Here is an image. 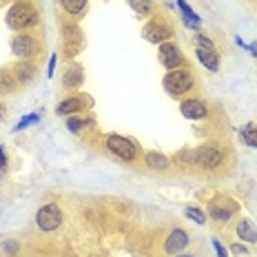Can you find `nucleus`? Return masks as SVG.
<instances>
[{"mask_svg":"<svg viewBox=\"0 0 257 257\" xmlns=\"http://www.w3.org/2000/svg\"><path fill=\"white\" fill-rule=\"evenodd\" d=\"M62 40H64V51L69 56H76V53L82 49V31L76 23H67L62 27Z\"/></svg>","mask_w":257,"mask_h":257,"instance_id":"nucleus-8","label":"nucleus"},{"mask_svg":"<svg viewBox=\"0 0 257 257\" xmlns=\"http://www.w3.org/2000/svg\"><path fill=\"white\" fill-rule=\"evenodd\" d=\"M128 7L136 12V16H140V18H147V16L153 14L155 3H153V0H128Z\"/></svg>","mask_w":257,"mask_h":257,"instance_id":"nucleus-21","label":"nucleus"},{"mask_svg":"<svg viewBox=\"0 0 257 257\" xmlns=\"http://www.w3.org/2000/svg\"><path fill=\"white\" fill-rule=\"evenodd\" d=\"M36 224H38V228L45 233L56 231V228L62 224V208L58 204H53V202L51 204H45L38 213H36Z\"/></svg>","mask_w":257,"mask_h":257,"instance_id":"nucleus-5","label":"nucleus"},{"mask_svg":"<svg viewBox=\"0 0 257 257\" xmlns=\"http://www.w3.org/2000/svg\"><path fill=\"white\" fill-rule=\"evenodd\" d=\"M180 111H182V115L189 117V120H204V117L208 115V106H206V102H202V100H197V98L182 100Z\"/></svg>","mask_w":257,"mask_h":257,"instance_id":"nucleus-11","label":"nucleus"},{"mask_svg":"<svg viewBox=\"0 0 257 257\" xmlns=\"http://www.w3.org/2000/svg\"><path fill=\"white\" fill-rule=\"evenodd\" d=\"M82 82H84V71L80 64H73V67H69L64 71V76H62L64 89H78V87H82Z\"/></svg>","mask_w":257,"mask_h":257,"instance_id":"nucleus-14","label":"nucleus"},{"mask_svg":"<svg viewBox=\"0 0 257 257\" xmlns=\"http://www.w3.org/2000/svg\"><path fill=\"white\" fill-rule=\"evenodd\" d=\"M160 62H162L169 71H173V69H180L182 64H184V56H182V51L178 49V45H173V42L169 40V42L160 45Z\"/></svg>","mask_w":257,"mask_h":257,"instance_id":"nucleus-9","label":"nucleus"},{"mask_svg":"<svg viewBox=\"0 0 257 257\" xmlns=\"http://www.w3.org/2000/svg\"><path fill=\"white\" fill-rule=\"evenodd\" d=\"M233 213H235L233 204L222 206V202H213V204L208 206V215H211L213 219H215V222H219V224H226L228 219L233 217Z\"/></svg>","mask_w":257,"mask_h":257,"instance_id":"nucleus-15","label":"nucleus"},{"mask_svg":"<svg viewBox=\"0 0 257 257\" xmlns=\"http://www.w3.org/2000/svg\"><path fill=\"white\" fill-rule=\"evenodd\" d=\"M222 162H224V149L217 147V144H202V147H197L193 151V164L197 169L213 171Z\"/></svg>","mask_w":257,"mask_h":257,"instance_id":"nucleus-3","label":"nucleus"},{"mask_svg":"<svg viewBox=\"0 0 257 257\" xmlns=\"http://www.w3.org/2000/svg\"><path fill=\"white\" fill-rule=\"evenodd\" d=\"M93 126V117H80V115H69L67 117V128L73 133L82 131V128Z\"/></svg>","mask_w":257,"mask_h":257,"instance_id":"nucleus-22","label":"nucleus"},{"mask_svg":"<svg viewBox=\"0 0 257 257\" xmlns=\"http://www.w3.org/2000/svg\"><path fill=\"white\" fill-rule=\"evenodd\" d=\"M189 242H191V237L184 228H173L169 233L167 242H164V250H167V255H180L189 246Z\"/></svg>","mask_w":257,"mask_h":257,"instance_id":"nucleus-10","label":"nucleus"},{"mask_svg":"<svg viewBox=\"0 0 257 257\" xmlns=\"http://www.w3.org/2000/svg\"><path fill=\"white\" fill-rule=\"evenodd\" d=\"M242 142L246 144V147L257 149V126L255 124H246L242 128Z\"/></svg>","mask_w":257,"mask_h":257,"instance_id":"nucleus-24","label":"nucleus"},{"mask_svg":"<svg viewBox=\"0 0 257 257\" xmlns=\"http://www.w3.org/2000/svg\"><path fill=\"white\" fill-rule=\"evenodd\" d=\"M56 62H58V56L53 53V56L49 58V67H47V73H49V78L53 76V69H56Z\"/></svg>","mask_w":257,"mask_h":257,"instance_id":"nucleus-31","label":"nucleus"},{"mask_svg":"<svg viewBox=\"0 0 257 257\" xmlns=\"http://www.w3.org/2000/svg\"><path fill=\"white\" fill-rule=\"evenodd\" d=\"M5 167H7V153H5V147L0 144V173L5 171Z\"/></svg>","mask_w":257,"mask_h":257,"instance_id":"nucleus-30","label":"nucleus"},{"mask_svg":"<svg viewBox=\"0 0 257 257\" xmlns=\"http://www.w3.org/2000/svg\"><path fill=\"white\" fill-rule=\"evenodd\" d=\"M20 84L16 82L14 78V71H9V69H0V93H12L16 91Z\"/></svg>","mask_w":257,"mask_h":257,"instance_id":"nucleus-20","label":"nucleus"},{"mask_svg":"<svg viewBox=\"0 0 257 257\" xmlns=\"http://www.w3.org/2000/svg\"><path fill=\"white\" fill-rule=\"evenodd\" d=\"M40 120V115L38 113H34V115H29V117H23V120L16 124V131H23V128H27L29 124H36V122Z\"/></svg>","mask_w":257,"mask_h":257,"instance_id":"nucleus-27","label":"nucleus"},{"mask_svg":"<svg viewBox=\"0 0 257 257\" xmlns=\"http://www.w3.org/2000/svg\"><path fill=\"white\" fill-rule=\"evenodd\" d=\"M89 104V100L80 98V95H71V98H64L58 104V115H78L80 111H84V106Z\"/></svg>","mask_w":257,"mask_h":257,"instance_id":"nucleus-13","label":"nucleus"},{"mask_svg":"<svg viewBox=\"0 0 257 257\" xmlns=\"http://www.w3.org/2000/svg\"><path fill=\"white\" fill-rule=\"evenodd\" d=\"M175 257H195V255H182V253H180V255H175Z\"/></svg>","mask_w":257,"mask_h":257,"instance_id":"nucleus-34","label":"nucleus"},{"mask_svg":"<svg viewBox=\"0 0 257 257\" xmlns=\"http://www.w3.org/2000/svg\"><path fill=\"white\" fill-rule=\"evenodd\" d=\"M40 51V45H38V38L31 34H18L14 36L12 40V53L16 58H20V60H29V58H34L36 53Z\"/></svg>","mask_w":257,"mask_h":257,"instance_id":"nucleus-6","label":"nucleus"},{"mask_svg":"<svg viewBox=\"0 0 257 257\" xmlns=\"http://www.w3.org/2000/svg\"><path fill=\"white\" fill-rule=\"evenodd\" d=\"M60 7L69 16H80L87 7V0H60Z\"/></svg>","mask_w":257,"mask_h":257,"instance_id":"nucleus-23","label":"nucleus"},{"mask_svg":"<svg viewBox=\"0 0 257 257\" xmlns=\"http://www.w3.org/2000/svg\"><path fill=\"white\" fill-rule=\"evenodd\" d=\"M14 71V78H16V82L18 84H29L31 80L36 78V73H38V69H36V64L31 62V60H20L16 67L12 69Z\"/></svg>","mask_w":257,"mask_h":257,"instance_id":"nucleus-12","label":"nucleus"},{"mask_svg":"<svg viewBox=\"0 0 257 257\" xmlns=\"http://www.w3.org/2000/svg\"><path fill=\"white\" fill-rule=\"evenodd\" d=\"M104 144H106V151L113 153L115 158H120L122 162H136L138 153H140L136 142L128 140V138H122V136H109L104 140Z\"/></svg>","mask_w":257,"mask_h":257,"instance_id":"nucleus-4","label":"nucleus"},{"mask_svg":"<svg viewBox=\"0 0 257 257\" xmlns=\"http://www.w3.org/2000/svg\"><path fill=\"white\" fill-rule=\"evenodd\" d=\"M213 248H215V253H217V257H228V253H226V248L222 246V242H217V239H213Z\"/></svg>","mask_w":257,"mask_h":257,"instance_id":"nucleus-29","label":"nucleus"},{"mask_svg":"<svg viewBox=\"0 0 257 257\" xmlns=\"http://www.w3.org/2000/svg\"><path fill=\"white\" fill-rule=\"evenodd\" d=\"M193 84H195V76H193V71L186 67L173 69V71H169L167 76H164V89H167V93L173 95V98L189 93L193 89Z\"/></svg>","mask_w":257,"mask_h":257,"instance_id":"nucleus-2","label":"nucleus"},{"mask_svg":"<svg viewBox=\"0 0 257 257\" xmlns=\"http://www.w3.org/2000/svg\"><path fill=\"white\" fill-rule=\"evenodd\" d=\"M231 253H235V255H246L248 250H246L242 244H233V246H231Z\"/></svg>","mask_w":257,"mask_h":257,"instance_id":"nucleus-32","label":"nucleus"},{"mask_svg":"<svg viewBox=\"0 0 257 257\" xmlns=\"http://www.w3.org/2000/svg\"><path fill=\"white\" fill-rule=\"evenodd\" d=\"M195 49H204V51H215V47H213V42H211V38L208 36H204V34H200L197 31L195 34Z\"/></svg>","mask_w":257,"mask_h":257,"instance_id":"nucleus-25","label":"nucleus"},{"mask_svg":"<svg viewBox=\"0 0 257 257\" xmlns=\"http://www.w3.org/2000/svg\"><path fill=\"white\" fill-rule=\"evenodd\" d=\"M237 237L242 242H257V228L253 226L250 219H239L237 222Z\"/></svg>","mask_w":257,"mask_h":257,"instance_id":"nucleus-18","label":"nucleus"},{"mask_svg":"<svg viewBox=\"0 0 257 257\" xmlns=\"http://www.w3.org/2000/svg\"><path fill=\"white\" fill-rule=\"evenodd\" d=\"M178 7H180L182 18H184V25L189 27V29H200L202 20H200V16H197V14L189 7V3H186V0H178Z\"/></svg>","mask_w":257,"mask_h":257,"instance_id":"nucleus-17","label":"nucleus"},{"mask_svg":"<svg viewBox=\"0 0 257 257\" xmlns=\"http://www.w3.org/2000/svg\"><path fill=\"white\" fill-rule=\"evenodd\" d=\"M195 56L208 71H219V56L215 51H204V49H195Z\"/></svg>","mask_w":257,"mask_h":257,"instance_id":"nucleus-19","label":"nucleus"},{"mask_svg":"<svg viewBox=\"0 0 257 257\" xmlns=\"http://www.w3.org/2000/svg\"><path fill=\"white\" fill-rule=\"evenodd\" d=\"M3 248L7 250V255H16V253H18V242H14V239H7V242L3 244Z\"/></svg>","mask_w":257,"mask_h":257,"instance_id":"nucleus-28","label":"nucleus"},{"mask_svg":"<svg viewBox=\"0 0 257 257\" xmlns=\"http://www.w3.org/2000/svg\"><path fill=\"white\" fill-rule=\"evenodd\" d=\"M142 36L153 45H162V42H169L171 36H173V29L169 27L167 20L153 18L151 23H147V27L142 29Z\"/></svg>","mask_w":257,"mask_h":257,"instance_id":"nucleus-7","label":"nucleus"},{"mask_svg":"<svg viewBox=\"0 0 257 257\" xmlns=\"http://www.w3.org/2000/svg\"><path fill=\"white\" fill-rule=\"evenodd\" d=\"M5 23H7L9 29L23 34V31L34 29V27L40 23V14H38V9H36L34 3H29V0H18V3H14L12 9L7 12Z\"/></svg>","mask_w":257,"mask_h":257,"instance_id":"nucleus-1","label":"nucleus"},{"mask_svg":"<svg viewBox=\"0 0 257 257\" xmlns=\"http://www.w3.org/2000/svg\"><path fill=\"white\" fill-rule=\"evenodd\" d=\"M144 164L153 171H167L171 167V160L167 158L164 153H158V151H149L144 155Z\"/></svg>","mask_w":257,"mask_h":257,"instance_id":"nucleus-16","label":"nucleus"},{"mask_svg":"<svg viewBox=\"0 0 257 257\" xmlns=\"http://www.w3.org/2000/svg\"><path fill=\"white\" fill-rule=\"evenodd\" d=\"M5 117V109H3V104H0V120Z\"/></svg>","mask_w":257,"mask_h":257,"instance_id":"nucleus-33","label":"nucleus"},{"mask_svg":"<svg viewBox=\"0 0 257 257\" xmlns=\"http://www.w3.org/2000/svg\"><path fill=\"white\" fill-rule=\"evenodd\" d=\"M186 217L193 219V222H197V224H204V222H206L204 211H202V208H195V206H189V208H186Z\"/></svg>","mask_w":257,"mask_h":257,"instance_id":"nucleus-26","label":"nucleus"}]
</instances>
